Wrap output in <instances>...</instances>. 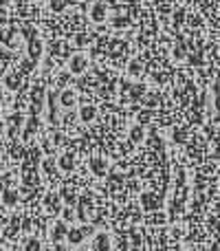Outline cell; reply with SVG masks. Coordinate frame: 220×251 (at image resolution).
<instances>
[{"mask_svg": "<svg viewBox=\"0 0 220 251\" xmlns=\"http://www.w3.org/2000/svg\"><path fill=\"white\" fill-rule=\"evenodd\" d=\"M0 251H4V249H2V247H0Z\"/></svg>", "mask_w": 220, "mask_h": 251, "instance_id": "d6986e66", "label": "cell"}, {"mask_svg": "<svg viewBox=\"0 0 220 251\" xmlns=\"http://www.w3.org/2000/svg\"><path fill=\"white\" fill-rule=\"evenodd\" d=\"M91 20L95 22V25H101V22L108 20V7H106V2H101V0L93 2V7H91Z\"/></svg>", "mask_w": 220, "mask_h": 251, "instance_id": "277c9868", "label": "cell"}, {"mask_svg": "<svg viewBox=\"0 0 220 251\" xmlns=\"http://www.w3.org/2000/svg\"><path fill=\"white\" fill-rule=\"evenodd\" d=\"M18 82H20V79H18L16 75H9V77L4 79V84H7L9 88H16V86H18Z\"/></svg>", "mask_w": 220, "mask_h": 251, "instance_id": "ac0fdd59", "label": "cell"}, {"mask_svg": "<svg viewBox=\"0 0 220 251\" xmlns=\"http://www.w3.org/2000/svg\"><path fill=\"white\" fill-rule=\"evenodd\" d=\"M88 234H91V229L84 227V225H79V227H73V229H66V238L64 240L71 245V247H79V245L88 238Z\"/></svg>", "mask_w": 220, "mask_h": 251, "instance_id": "6da1fadb", "label": "cell"}, {"mask_svg": "<svg viewBox=\"0 0 220 251\" xmlns=\"http://www.w3.org/2000/svg\"><path fill=\"white\" fill-rule=\"evenodd\" d=\"M44 207H47V212H51V214H60V209H62V199H60V194H47V199H44Z\"/></svg>", "mask_w": 220, "mask_h": 251, "instance_id": "ba28073f", "label": "cell"}, {"mask_svg": "<svg viewBox=\"0 0 220 251\" xmlns=\"http://www.w3.org/2000/svg\"><path fill=\"white\" fill-rule=\"evenodd\" d=\"M22 251H42V240L35 236H26L22 240Z\"/></svg>", "mask_w": 220, "mask_h": 251, "instance_id": "7c38bea8", "label": "cell"}, {"mask_svg": "<svg viewBox=\"0 0 220 251\" xmlns=\"http://www.w3.org/2000/svg\"><path fill=\"white\" fill-rule=\"evenodd\" d=\"M141 73H143L141 62H139V60H132V62H130V64H128V75H130V77H139Z\"/></svg>", "mask_w": 220, "mask_h": 251, "instance_id": "9a60e30c", "label": "cell"}, {"mask_svg": "<svg viewBox=\"0 0 220 251\" xmlns=\"http://www.w3.org/2000/svg\"><path fill=\"white\" fill-rule=\"evenodd\" d=\"M86 69H88V57L84 55V53H75L69 62V71L73 75H82Z\"/></svg>", "mask_w": 220, "mask_h": 251, "instance_id": "5b68a950", "label": "cell"}, {"mask_svg": "<svg viewBox=\"0 0 220 251\" xmlns=\"http://www.w3.org/2000/svg\"><path fill=\"white\" fill-rule=\"evenodd\" d=\"M66 223L62 221H55V225H53V229H51V243H60V240H64L66 238Z\"/></svg>", "mask_w": 220, "mask_h": 251, "instance_id": "30bf717a", "label": "cell"}, {"mask_svg": "<svg viewBox=\"0 0 220 251\" xmlns=\"http://www.w3.org/2000/svg\"><path fill=\"white\" fill-rule=\"evenodd\" d=\"M51 9L60 13V11H64V9H66V2H64V0H51Z\"/></svg>", "mask_w": 220, "mask_h": 251, "instance_id": "e0dca14e", "label": "cell"}, {"mask_svg": "<svg viewBox=\"0 0 220 251\" xmlns=\"http://www.w3.org/2000/svg\"><path fill=\"white\" fill-rule=\"evenodd\" d=\"M40 51H42V47H40V40H38V35H35V40L31 42V47H29V55L38 60V57H40Z\"/></svg>", "mask_w": 220, "mask_h": 251, "instance_id": "2e32d148", "label": "cell"}, {"mask_svg": "<svg viewBox=\"0 0 220 251\" xmlns=\"http://www.w3.org/2000/svg\"><path fill=\"white\" fill-rule=\"evenodd\" d=\"M75 104H77V93L71 91V88H64L60 93V106L62 108H73Z\"/></svg>", "mask_w": 220, "mask_h": 251, "instance_id": "9c48e42d", "label": "cell"}, {"mask_svg": "<svg viewBox=\"0 0 220 251\" xmlns=\"http://www.w3.org/2000/svg\"><path fill=\"white\" fill-rule=\"evenodd\" d=\"M143 134H146V130H143V126H141V124L132 126V130H130V139H132L134 143H141Z\"/></svg>", "mask_w": 220, "mask_h": 251, "instance_id": "5bb4252c", "label": "cell"}, {"mask_svg": "<svg viewBox=\"0 0 220 251\" xmlns=\"http://www.w3.org/2000/svg\"><path fill=\"white\" fill-rule=\"evenodd\" d=\"M93 214V194L91 192H84L82 196H79V207H77V218L82 223H86L88 218H91Z\"/></svg>", "mask_w": 220, "mask_h": 251, "instance_id": "7a4b0ae2", "label": "cell"}, {"mask_svg": "<svg viewBox=\"0 0 220 251\" xmlns=\"http://www.w3.org/2000/svg\"><path fill=\"white\" fill-rule=\"evenodd\" d=\"M88 168L93 170V174H95V176H104V174L108 172V161L99 159V156H93V159L88 161Z\"/></svg>", "mask_w": 220, "mask_h": 251, "instance_id": "52a82bcc", "label": "cell"}, {"mask_svg": "<svg viewBox=\"0 0 220 251\" xmlns=\"http://www.w3.org/2000/svg\"><path fill=\"white\" fill-rule=\"evenodd\" d=\"M2 203L7 207H16L18 205V192L16 190H4L2 192Z\"/></svg>", "mask_w": 220, "mask_h": 251, "instance_id": "4fadbf2b", "label": "cell"}, {"mask_svg": "<svg viewBox=\"0 0 220 251\" xmlns=\"http://www.w3.org/2000/svg\"><path fill=\"white\" fill-rule=\"evenodd\" d=\"M95 117H97V108L95 106H82L79 108V119H82L84 124H91V122H95Z\"/></svg>", "mask_w": 220, "mask_h": 251, "instance_id": "8fae6325", "label": "cell"}, {"mask_svg": "<svg viewBox=\"0 0 220 251\" xmlns=\"http://www.w3.org/2000/svg\"><path fill=\"white\" fill-rule=\"evenodd\" d=\"M57 168H60L64 174L73 172V170L77 168V163H75V156L71 154V152H64V154H62L60 159H57Z\"/></svg>", "mask_w": 220, "mask_h": 251, "instance_id": "8992f818", "label": "cell"}, {"mask_svg": "<svg viewBox=\"0 0 220 251\" xmlns=\"http://www.w3.org/2000/svg\"><path fill=\"white\" fill-rule=\"evenodd\" d=\"M93 251H110L112 249V236L108 231H97L93 236V243H91Z\"/></svg>", "mask_w": 220, "mask_h": 251, "instance_id": "3957f363", "label": "cell"}]
</instances>
